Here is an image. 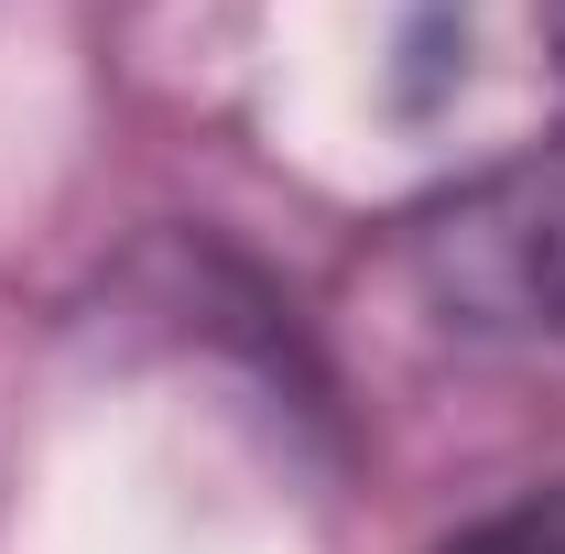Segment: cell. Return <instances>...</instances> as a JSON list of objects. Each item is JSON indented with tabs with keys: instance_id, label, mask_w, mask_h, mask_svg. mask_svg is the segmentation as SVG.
<instances>
[{
	"instance_id": "obj_1",
	"label": "cell",
	"mask_w": 565,
	"mask_h": 554,
	"mask_svg": "<svg viewBox=\"0 0 565 554\" xmlns=\"http://www.w3.org/2000/svg\"><path fill=\"white\" fill-rule=\"evenodd\" d=\"M479 251L544 327H565V141H544L522 174H500L479 196Z\"/></svg>"
},
{
	"instance_id": "obj_3",
	"label": "cell",
	"mask_w": 565,
	"mask_h": 554,
	"mask_svg": "<svg viewBox=\"0 0 565 554\" xmlns=\"http://www.w3.org/2000/svg\"><path fill=\"white\" fill-rule=\"evenodd\" d=\"M544 11H555V33H565V0H544Z\"/></svg>"
},
{
	"instance_id": "obj_2",
	"label": "cell",
	"mask_w": 565,
	"mask_h": 554,
	"mask_svg": "<svg viewBox=\"0 0 565 554\" xmlns=\"http://www.w3.org/2000/svg\"><path fill=\"white\" fill-rule=\"evenodd\" d=\"M446 554H565V489H522L511 511L468 522Z\"/></svg>"
}]
</instances>
